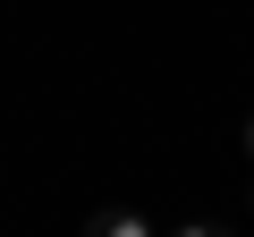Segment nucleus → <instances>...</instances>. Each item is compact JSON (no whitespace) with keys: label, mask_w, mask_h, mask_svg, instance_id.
I'll use <instances>...</instances> for the list:
<instances>
[{"label":"nucleus","mask_w":254,"mask_h":237,"mask_svg":"<svg viewBox=\"0 0 254 237\" xmlns=\"http://www.w3.org/2000/svg\"><path fill=\"white\" fill-rule=\"evenodd\" d=\"M85 237H153V229H144L136 212H93V220H85Z\"/></svg>","instance_id":"obj_1"},{"label":"nucleus","mask_w":254,"mask_h":237,"mask_svg":"<svg viewBox=\"0 0 254 237\" xmlns=\"http://www.w3.org/2000/svg\"><path fill=\"white\" fill-rule=\"evenodd\" d=\"M246 153H254V127H246Z\"/></svg>","instance_id":"obj_3"},{"label":"nucleus","mask_w":254,"mask_h":237,"mask_svg":"<svg viewBox=\"0 0 254 237\" xmlns=\"http://www.w3.org/2000/svg\"><path fill=\"white\" fill-rule=\"evenodd\" d=\"M187 237H212V229H187Z\"/></svg>","instance_id":"obj_2"}]
</instances>
